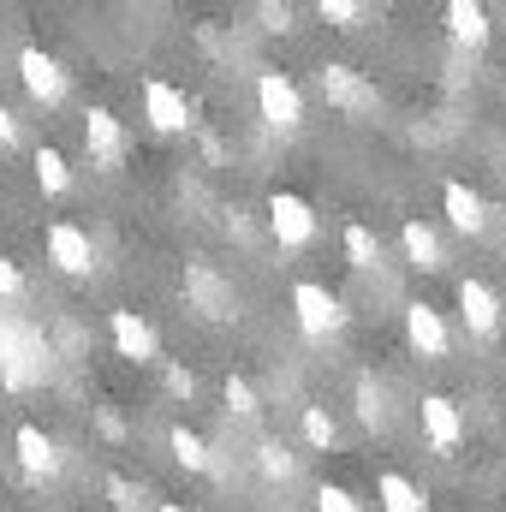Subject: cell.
Returning <instances> with one entry per match:
<instances>
[{
	"label": "cell",
	"mask_w": 506,
	"mask_h": 512,
	"mask_svg": "<svg viewBox=\"0 0 506 512\" xmlns=\"http://www.w3.org/2000/svg\"><path fill=\"white\" fill-rule=\"evenodd\" d=\"M42 370H48V340L30 322H18L12 310H0V382L12 393H30L42 382Z\"/></svg>",
	"instance_id": "cell-1"
},
{
	"label": "cell",
	"mask_w": 506,
	"mask_h": 512,
	"mask_svg": "<svg viewBox=\"0 0 506 512\" xmlns=\"http://www.w3.org/2000/svg\"><path fill=\"white\" fill-rule=\"evenodd\" d=\"M292 316H298V334L304 340H334L346 328V304L322 280H298L292 286Z\"/></svg>",
	"instance_id": "cell-2"
},
{
	"label": "cell",
	"mask_w": 506,
	"mask_h": 512,
	"mask_svg": "<svg viewBox=\"0 0 506 512\" xmlns=\"http://www.w3.org/2000/svg\"><path fill=\"white\" fill-rule=\"evenodd\" d=\"M18 78H24L30 102H42V108H60V102L72 96V78H66V66H60L48 48H36V42H24V48H18Z\"/></svg>",
	"instance_id": "cell-3"
},
{
	"label": "cell",
	"mask_w": 506,
	"mask_h": 512,
	"mask_svg": "<svg viewBox=\"0 0 506 512\" xmlns=\"http://www.w3.org/2000/svg\"><path fill=\"white\" fill-rule=\"evenodd\" d=\"M185 304H191L203 322H233V316H239V292H233L209 262H185Z\"/></svg>",
	"instance_id": "cell-4"
},
{
	"label": "cell",
	"mask_w": 506,
	"mask_h": 512,
	"mask_svg": "<svg viewBox=\"0 0 506 512\" xmlns=\"http://www.w3.org/2000/svg\"><path fill=\"white\" fill-rule=\"evenodd\" d=\"M268 233L280 251H304V245H316V209L298 191H274L268 197Z\"/></svg>",
	"instance_id": "cell-5"
},
{
	"label": "cell",
	"mask_w": 506,
	"mask_h": 512,
	"mask_svg": "<svg viewBox=\"0 0 506 512\" xmlns=\"http://www.w3.org/2000/svg\"><path fill=\"white\" fill-rule=\"evenodd\" d=\"M256 114L274 131H298L304 126V96L286 72H256Z\"/></svg>",
	"instance_id": "cell-6"
},
{
	"label": "cell",
	"mask_w": 506,
	"mask_h": 512,
	"mask_svg": "<svg viewBox=\"0 0 506 512\" xmlns=\"http://www.w3.org/2000/svg\"><path fill=\"white\" fill-rule=\"evenodd\" d=\"M316 84H322V102H328V108H340V114H352V120H358V114H376V84H370L364 72H352V66L334 60V66L316 72Z\"/></svg>",
	"instance_id": "cell-7"
},
{
	"label": "cell",
	"mask_w": 506,
	"mask_h": 512,
	"mask_svg": "<svg viewBox=\"0 0 506 512\" xmlns=\"http://www.w3.org/2000/svg\"><path fill=\"white\" fill-rule=\"evenodd\" d=\"M42 245H48V262H54L60 274H72V280H84V274L96 268V245H90V233H84L78 221H54V227L42 233Z\"/></svg>",
	"instance_id": "cell-8"
},
{
	"label": "cell",
	"mask_w": 506,
	"mask_h": 512,
	"mask_svg": "<svg viewBox=\"0 0 506 512\" xmlns=\"http://www.w3.org/2000/svg\"><path fill=\"white\" fill-rule=\"evenodd\" d=\"M405 340H411V352L417 358H429V364H441L447 352H453V334H447V316L435 310V304H405Z\"/></svg>",
	"instance_id": "cell-9"
},
{
	"label": "cell",
	"mask_w": 506,
	"mask_h": 512,
	"mask_svg": "<svg viewBox=\"0 0 506 512\" xmlns=\"http://www.w3.org/2000/svg\"><path fill=\"white\" fill-rule=\"evenodd\" d=\"M12 453H18V471L24 477H36V483H48V477H60V441L48 435V429H36V423H18V435H12Z\"/></svg>",
	"instance_id": "cell-10"
},
{
	"label": "cell",
	"mask_w": 506,
	"mask_h": 512,
	"mask_svg": "<svg viewBox=\"0 0 506 512\" xmlns=\"http://www.w3.org/2000/svg\"><path fill=\"white\" fill-rule=\"evenodd\" d=\"M417 417H423V435H429L435 453H459L465 447V417H459V405L447 393H423Z\"/></svg>",
	"instance_id": "cell-11"
},
{
	"label": "cell",
	"mask_w": 506,
	"mask_h": 512,
	"mask_svg": "<svg viewBox=\"0 0 506 512\" xmlns=\"http://www.w3.org/2000/svg\"><path fill=\"white\" fill-rule=\"evenodd\" d=\"M459 316H465V328L477 334V340H489L495 328H501V292L489 286V280H477V274H465L459 280Z\"/></svg>",
	"instance_id": "cell-12"
},
{
	"label": "cell",
	"mask_w": 506,
	"mask_h": 512,
	"mask_svg": "<svg viewBox=\"0 0 506 512\" xmlns=\"http://www.w3.org/2000/svg\"><path fill=\"white\" fill-rule=\"evenodd\" d=\"M84 149H90V161L108 167V173L126 161V126L114 120V108H90V114H84Z\"/></svg>",
	"instance_id": "cell-13"
},
{
	"label": "cell",
	"mask_w": 506,
	"mask_h": 512,
	"mask_svg": "<svg viewBox=\"0 0 506 512\" xmlns=\"http://www.w3.org/2000/svg\"><path fill=\"white\" fill-rule=\"evenodd\" d=\"M143 114L155 131H191V102L167 78H143Z\"/></svg>",
	"instance_id": "cell-14"
},
{
	"label": "cell",
	"mask_w": 506,
	"mask_h": 512,
	"mask_svg": "<svg viewBox=\"0 0 506 512\" xmlns=\"http://www.w3.org/2000/svg\"><path fill=\"white\" fill-rule=\"evenodd\" d=\"M108 334H114V352L131 358V364H155V358H161V340H155V328H149L137 310H114V316H108Z\"/></svg>",
	"instance_id": "cell-15"
},
{
	"label": "cell",
	"mask_w": 506,
	"mask_h": 512,
	"mask_svg": "<svg viewBox=\"0 0 506 512\" xmlns=\"http://www.w3.org/2000/svg\"><path fill=\"white\" fill-rule=\"evenodd\" d=\"M441 209H447V221H453L459 233H483V227H489V203H483L471 185H459V179L441 185Z\"/></svg>",
	"instance_id": "cell-16"
},
{
	"label": "cell",
	"mask_w": 506,
	"mask_h": 512,
	"mask_svg": "<svg viewBox=\"0 0 506 512\" xmlns=\"http://www.w3.org/2000/svg\"><path fill=\"white\" fill-rule=\"evenodd\" d=\"M447 36L459 42V48H483L489 42V6H477V0H447Z\"/></svg>",
	"instance_id": "cell-17"
},
{
	"label": "cell",
	"mask_w": 506,
	"mask_h": 512,
	"mask_svg": "<svg viewBox=\"0 0 506 512\" xmlns=\"http://www.w3.org/2000/svg\"><path fill=\"white\" fill-rule=\"evenodd\" d=\"M399 245H405V262H411V268H423V274H435V268L447 262L441 233H435V227H423V221H405V227H399Z\"/></svg>",
	"instance_id": "cell-18"
},
{
	"label": "cell",
	"mask_w": 506,
	"mask_h": 512,
	"mask_svg": "<svg viewBox=\"0 0 506 512\" xmlns=\"http://www.w3.org/2000/svg\"><path fill=\"white\" fill-rule=\"evenodd\" d=\"M376 501H381V512H423V489H417L405 471H381Z\"/></svg>",
	"instance_id": "cell-19"
},
{
	"label": "cell",
	"mask_w": 506,
	"mask_h": 512,
	"mask_svg": "<svg viewBox=\"0 0 506 512\" xmlns=\"http://www.w3.org/2000/svg\"><path fill=\"white\" fill-rule=\"evenodd\" d=\"M256 471H262L268 483H292V477H298V453H292L286 441H256Z\"/></svg>",
	"instance_id": "cell-20"
},
{
	"label": "cell",
	"mask_w": 506,
	"mask_h": 512,
	"mask_svg": "<svg viewBox=\"0 0 506 512\" xmlns=\"http://www.w3.org/2000/svg\"><path fill=\"white\" fill-rule=\"evenodd\" d=\"M30 167H36V185H42L48 197H66V191H72V167H66V155H60V149H36V161H30Z\"/></svg>",
	"instance_id": "cell-21"
},
{
	"label": "cell",
	"mask_w": 506,
	"mask_h": 512,
	"mask_svg": "<svg viewBox=\"0 0 506 512\" xmlns=\"http://www.w3.org/2000/svg\"><path fill=\"white\" fill-rule=\"evenodd\" d=\"M298 429H304V441H310L316 453H328V447L340 441V423H334L328 405H304V411H298Z\"/></svg>",
	"instance_id": "cell-22"
},
{
	"label": "cell",
	"mask_w": 506,
	"mask_h": 512,
	"mask_svg": "<svg viewBox=\"0 0 506 512\" xmlns=\"http://www.w3.org/2000/svg\"><path fill=\"white\" fill-rule=\"evenodd\" d=\"M167 447H173V459L185 465V471H209V441L197 435V429H167Z\"/></svg>",
	"instance_id": "cell-23"
},
{
	"label": "cell",
	"mask_w": 506,
	"mask_h": 512,
	"mask_svg": "<svg viewBox=\"0 0 506 512\" xmlns=\"http://www.w3.org/2000/svg\"><path fill=\"white\" fill-rule=\"evenodd\" d=\"M346 262H352V268H376V262H381V239L364 227V221H352V227H346Z\"/></svg>",
	"instance_id": "cell-24"
},
{
	"label": "cell",
	"mask_w": 506,
	"mask_h": 512,
	"mask_svg": "<svg viewBox=\"0 0 506 512\" xmlns=\"http://www.w3.org/2000/svg\"><path fill=\"white\" fill-rule=\"evenodd\" d=\"M221 393H227V411H239V417H256V411H262V399H256V387L245 382V376H227Z\"/></svg>",
	"instance_id": "cell-25"
},
{
	"label": "cell",
	"mask_w": 506,
	"mask_h": 512,
	"mask_svg": "<svg viewBox=\"0 0 506 512\" xmlns=\"http://www.w3.org/2000/svg\"><path fill=\"white\" fill-rule=\"evenodd\" d=\"M358 417H364V429H387V411H381V387L364 376L358 382Z\"/></svg>",
	"instance_id": "cell-26"
},
{
	"label": "cell",
	"mask_w": 506,
	"mask_h": 512,
	"mask_svg": "<svg viewBox=\"0 0 506 512\" xmlns=\"http://www.w3.org/2000/svg\"><path fill=\"white\" fill-rule=\"evenodd\" d=\"M316 512H364V501L352 489H340V483H322L316 489Z\"/></svg>",
	"instance_id": "cell-27"
},
{
	"label": "cell",
	"mask_w": 506,
	"mask_h": 512,
	"mask_svg": "<svg viewBox=\"0 0 506 512\" xmlns=\"http://www.w3.org/2000/svg\"><path fill=\"white\" fill-rule=\"evenodd\" d=\"M108 501H114V512H143V489L114 471V477H108Z\"/></svg>",
	"instance_id": "cell-28"
},
{
	"label": "cell",
	"mask_w": 506,
	"mask_h": 512,
	"mask_svg": "<svg viewBox=\"0 0 506 512\" xmlns=\"http://www.w3.org/2000/svg\"><path fill=\"white\" fill-rule=\"evenodd\" d=\"M316 12H322L334 30H358V18H364V6H358V0H322Z\"/></svg>",
	"instance_id": "cell-29"
},
{
	"label": "cell",
	"mask_w": 506,
	"mask_h": 512,
	"mask_svg": "<svg viewBox=\"0 0 506 512\" xmlns=\"http://www.w3.org/2000/svg\"><path fill=\"white\" fill-rule=\"evenodd\" d=\"M24 286H30V280H24V268H18L12 256H0V304H18V298H24Z\"/></svg>",
	"instance_id": "cell-30"
},
{
	"label": "cell",
	"mask_w": 506,
	"mask_h": 512,
	"mask_svg": "<svg viewBox=\"0 0 506 512\" xmlns=\"http://www.w3.org/2000/svg\"><path fill=\"white\" fill-rule=\"evenodd\" d=\"M167 387H173L179 399H191V393H197V382H191V370H179V364H167Z\"/></svg>",
	"instance_id": "cell-31"
},
{
	"label": "cell",
	"mask_w": 506,
	"mask_h": 512,
	"mask_svg": "<svg viewBox=\"0 0 506 512\" xmlns=\"http://www.w3.org/2000/svg\"><path fill=\"white\" fill-rule=\"evenodd\" d=\"M262 18H268V30H292V6H262Z\"/></svg>",
	"instance_id": "cell-32"
},
{
	"label": "cell",
	"mask_w": 506,
	"mask_h": 512,
	"mask_svg": "<svg viewBox=\"0 0 506 512\" xmlns=\"http://www.w3.org/2000/svg\"><path fill=\"white\" fill-rule=\"evenodd\" d=\"M12 143H18V120L0 108V149H12Z\"/></svg>",
	"instance_id": "cell-33"
},
{
	"label": "cell",
	"mask_w": 506,
	"mask_h": 512,
	"mask_svg": "<svg viewBox=\"0 0 506 512\" xmlns=\"http://www.w3.org/2000/svg\"><path fill=\"white\" fill-rule=\"evenodd\" d=\"M155 512H185V507H179V501H161V507H155Z\"/></svg>",
	"instance_id": "cell-34"
},
{
	"label": "cell",
	"mask_w": 506,
	"mask_h": 512,
	"mask_svg": "<svg viewBox=\"0 0 506 512\" xmlns=\"http://www.w3.org/2000/svg\"><path fill=\"white\" fill-rule=\"evenodd\" d=\"M501 459H506V435H501Z\"/></svg>",
	"instance_id": "cell-35"
}]
</instances>
